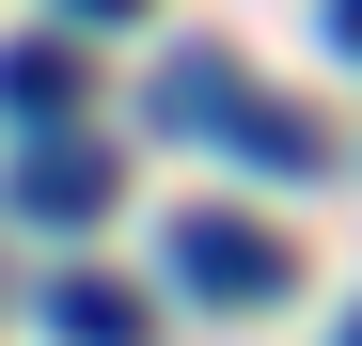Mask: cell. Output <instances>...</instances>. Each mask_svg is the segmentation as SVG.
Returning a JSON list of instances; mask_svg holds the SVG:
<instances>
[{
  "label": "cell",
  "mask_w": 362,
  "mask_h": 346,
  "mask_svg": "<svg viewBox=\"0 0 362 346\" xmlns=\"http://www.w3.org/2000/svg\"><path fill=\"white\" fill-rule=\"evenodd\" d=\"M158 126H189V142H236V157H268V173H331V142H315V110H284V95H252L236 64H158Z\"/></svg>",
  "instance_id": "1"
},
{
  "label": "cell",
  "mask_w": 362,
  "mask_h": 346,
  "mask_svg": "<svg viewBox=\"0 0 362 346\" xmlns=\"http://www.w3.org/2000/svg\"><path fill=\"white\" fill-rule=\"evenodd\" d=\"M173 283H205V299L252 315V299H284V283H299V252L268 237V220H236V205H189V220H173Z\"/></svg>",
  "instance_id": "2"
},
{
  "label": "cell",
  "mask_w": 362,
  "mask_h": 346,
  "mask_svg": "<svg viewBox=\"0 0 362 346\" xmlns=\"http://www.w3.org/2000/svg\"><path fill=\"white\" fill-rule=\"evenodd\" d=\"M110 189H127V173H110L95 142H32V157H16V205H32V220H110Z\"/></svg>",
  "instance_id": "3"
},
{
  "label": "cell",
  "mask_w": 362,
  "mask_h": 346,
  "mask_svg": "<svg viewBox=\"0 0 362 346\" xmlns=\"http://www.w3.org/2000/svg\"><path fill=\"white\" fill-rule=\"evenodd\" d=\"M64 110H79V47H0V126L64 142Z\"/></svg>",
  "instance_id": "4"
},
{
  "label": "cell",
  "mask_w": 362,
  "mask_h": 346,
  "mask_svg": "<svg viewBox=\"0 0 362 346\" xmlns=\"http://www.w3.org/2000/svg\"><path fill=\"white\" fill-rule=\"evenodd\" d=\"M47 330H64V346H142V299L110 268H79V283H47Z\"/></svg>",
  "instance_id": "5"
},
{
  "label": "cell",
  "mask_w": 362,
  "mask_h": 346,
  "mask_svg": "<svg viewBox=\"0 0 362 346\" xmlns=\"http://www.w3.org/2000/svg\"><path fill=\"white\" fill-rule=\"evenodd\" d=\"M64 16H142V0H64Z\"/></svg>",
  "instance_id": "6"
},
{
  "label": "cell",
  "mask_w": 362,
  "mask_h": 346,
  "mask_svg": "<svg viewBox=\"0 0 362 346\" xmlns=\"http://www.w3.org/2000/svg\"><path fill=\"white\" fill-rule=\"evenodd\" d=\"M331 32H346V47H362V0H331Z\"/></svg>",
  "instance_id": "7"
},
{
  "label": "cell",
  "mask_w": 362,
  "mask_h": 346,
  "mask_svg": "<svg viewBox=\"0 0 362 346\" xmlns=\"http://www.w3.org/2000/svg\"><path fill=\"white\" fill-rule=\"evenodd\" d=\"M346 346H362V315H346Z\"/></svg>",
  "instance_id": "8"
}]
</instances>
